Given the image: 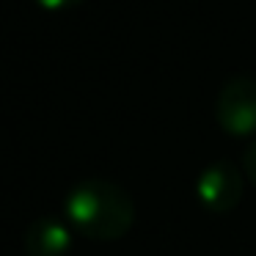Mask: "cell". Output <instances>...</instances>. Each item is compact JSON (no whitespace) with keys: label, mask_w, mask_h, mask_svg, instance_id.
Segmentation results:
<instances>
[{"label":"cell","mask_w":256,"mask_h":256,"mask_svg":"<svg viewBox=\"0 0 256 256\" xmlns=\"http://www.w3.org/2000/svg\"><path fill=\"white\" fill-rule=\"evenodd\" d=\"M66 218L91 240H118L135 223V201L118 182L83 179L66 193Z\"/></svg>","instance_id":"cell-1"},{"label":"cell","mask_w":256,"mask_h":256,"mask_svg":"<svg viewBox=\"0 0 256 256\" xmlns=\"http://www.w3.org/2000/svg\"><path fill=\"white\" fill-rule=\"evenodd\" d=\"M218 124L228 135H254L256 132V78L234 74L220 86L215 100Z\"/></svg>","instance_id":"cell-2"},{"label":"cell","mask_w":256,"mask_h":256,"mask_svg":"<svg viewBox=\"0 0 256 256\" xmlns=\"http://www.w3.org/2000/svg\"><path fill=\"white\" fill-rule=\"evenodd\" d=\"M196 196L210 212H232L242 198V176L228 160H215L198 174Z\"/></svg>","instance_id":"cell-3"},{"label":"cell","mask_w":256,"mask_h":256,"mask_svg":"<svg viewBox=\"0 0 256 256\" xmlns=\"http://www.w3.org/2000/svg\"><path fill=\"white\" fill-rule=\"evenodd\" d=\"M22 245L28 256H66L72 248V228L56 215L36 218L25 228Z\"/></svg>","instance_id":"cell-4"},{"label":"cell","mask_w":256,"mask_h":256,"mask_svg":"<svg viewBox=\"0 0 256 256\" xmlns=\"http://www.w3.org/2000/svg\"><path fill=\"white\" fill-rule=\"evenodd\" d=\"M242 166H245V174H248L250 184L256 188V140L242 152Z\"/></svg>","instance_id":"cell-5"},{"label":"cell","mask_w":256,"mask_h":256,"mask_svg":"<svg viewBox=\"0 0 256 256\" xmlns=\"http://www.w3.org/2000/svg\"><path fill=\"white\" fill-rule=\"evenodd\" d=\"M42 8H47V12H66V8H74L80 6V3H86V0H36Z\"/></svg>","instance_id":"cell-6"}]
</instances>
